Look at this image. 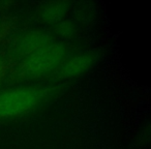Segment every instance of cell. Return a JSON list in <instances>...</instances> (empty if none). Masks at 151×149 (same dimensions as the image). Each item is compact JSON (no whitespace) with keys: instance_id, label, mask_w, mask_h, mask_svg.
Segmentation results:
<instances>
[{"instance_id":"6da1fadb","label":"cell","mask_w":151,"mask_h":149,"mask_svg":"<svg viewBox=\"0 0 151 149\" xmlns=\"http://www.w3.org/2000/svg\"><path fill=\"white\" fill-rule=\"evenodd\" d=\"M62 84L17 86L0 91V121L30 115L50 104L63 92Z\"/></svg>"},{"instance_id":"7a4b0ae2","label":"cell","mask_w":151,"mask_h":149,"mask_svg":"<svg viewBox=\"0 0 151 149\" xmlns=\"http://www.w3.org/2000/svg\"><path fill=\"white\" fill-rule=\"evenodd\" d=\"M69 54L70 48L66 42H54L11 67L6 80L12 83H23L53 75Z\"/></svg>"},{"instance_id":"3957f363","label":"cell","mask_w":151,"mask_h":149,"mask_svg":"<svg viewBox=\"0 0 151 149\" xmlns=\"http://www.w3.org/2000/svg\"><path fill=\"white\" fill-rule=\"evenodd\" d=\"M54 42L53 35L46 30H30L20 35L13 42L12 47L9 48L6 59L11 66L16 65Z\"/></svg>"},{"instance_id":"277c9868","label":"cell","mask_w":151,"mask_h":149,"mask_svg":"<svg viewBox=\"0 0 151 149\" xmlns=\"http://www.w3.org/2000/svg\"><path fill=\"white\" fill-rule=\"evenodd\" d=\"M99 57V53L95 51L69 55L54 71L53 78L55 80L63 81L82 76L96 63Z\"/></svg>"},{"instance_id":"5b68a950","label":"cell","mask_w":151,"mask_h":149,"mask_svg":"<svg viewBox=\"0 0 151 149\" xmlns=\"http://www.w3.org/2000/svg\"><path fill=\"white\" fill-rule=\"evenodd\" d=\"M70 9L71 2L68 1H52L40 7L38 16L44 23L54 26L65 19V16L68 14Z\"/></svg>"},{"instance_id":"8992f818","label":"cell","mask_w":151,"mask_h":149,"mask_svg":"<svg viewBox=\"0 0 151 149\" xmlns=\"http://www.w3.org/2000/svg\"><path fill=\"white\" fill-rule=\"evenodd\" d=\"M54 32L62 38H70L77 32V26L71 20L64 19L54 25Z\"/></svg>"},{"instance_id":"52a82bcc","label":"cell","mask_w":151,"mask_h":149,"mask_svg":"<svg viewBox=\"0 0 151 149\" xmlns=\"http://www.w3.org/2000/svg\"><path fill=\"white\" fill-rule=\"evenodd\" d=\"M11 67L12 66L9 61H7L6 57L0 55V91H1V87H2L3 83L6 81L7 75H9Z\"/></svg>"},{"instance_id":"ba28073f","label":"cell","mask_w":151,"mask_h":149,"mask_svg":"<svg viewBox=\"0 0 151 149\" xmlns=\"http://www.w3.org/2000/svg\"><path fill=\"white\" fill-rule=\"evenodd\" d=\"M9 30H11V25L9 23H0V44L9 34Z\"/></svg>"}]
</instances>
